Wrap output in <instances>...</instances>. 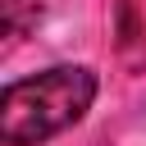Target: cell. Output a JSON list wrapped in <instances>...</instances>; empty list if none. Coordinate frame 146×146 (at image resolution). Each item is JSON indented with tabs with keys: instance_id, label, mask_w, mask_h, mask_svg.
Instances as JSON below:
<instances>
[{
	"instance_id": "obj_1",
	"label": "cell",
	"mask_w": 146,
	"mask_h": 146,
	"mask_svg": "<svg viewBox=\"0 0 146 146\" xmlns=\"http://www.w3.org/2000/svg\"><path fill=\"white\" fill-rule=\"evenodd\" d=\"M96 100V73L82 64H55L36 78H18L0 91V141L41 146L73 128Z\"/></svg>"
},
{
	"instance_id": "obj_2",
	"label": "cell",
	"mask_w": 146,
	"mask_h": 146,
	"mask_svg": "<svg viewBox=\"0 0 146 146\" xmlns=\"http://www.w3.org/2000/svg\"><path fill=\"white\" fill-rule=\"evenodd\" d=\"M41 18V0H0V32H5V50H14Z\"/></svg>"
}]
</instances>
